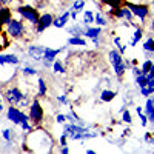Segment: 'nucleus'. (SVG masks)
Listing matches in <instances>:
<instances>
[{"instance_id":"nucleus-1","label":"nucleus","mask_w":154,"mask_h":154,"mask_svg":"<svg viewBox=\"0 0 154 154\" xmlns=\"http://www.w3.org/2000/svg\"><path fill=\"white\" fill-rule=\"evenodd\" d=\"M63 134H66L71 140H89L99 136L97 131H89L86 126L77 125V123H63Z\"/></svg>"},{"instance_id":"nucleus-2","label":"nucleus","mask_w":154,"mask_h":154,"mask_svg":"<svg viewBox=\"0 0 154 154\" xmlns=\"http://www.w3.org/2000/svg\"><path fill=\"white\" fill-rule=\"evenodd\" d=\"M6 117L11 123H14L17 126H20L25 133H31L32 131V126H31V120H29V116L25 114L23 109L14 106V105H9L6 109Z\"/></svg>"},{"instance_id":"nucleus-3","label":"nucleus","mask_w":154,"mask_h":154,"mask_svg":"<svg viewBox=\"0 0 154 154\" xmlns=\"http://www.w3.org/2000/svg\"><path fill=\"white\" fill-rule=\"evenodd\" d=\"M108 60L111 63V68L116 74L117 79H122L126 72V63H125V57L119 53L117 49H109L108 51Z\"/></svg>"},{"instance_id":"nucleus-4","label":"nucleus","mask_w":154,"mask_h":154,"mask_svg":"<svg viewBox=\"0 0 154 154\" xmlns=\"http://www.w3.org/2000/svg\"><path fill=\"white\" fill-rule=\"evenodd\" d=\"M123 5L130 8V11L133 12V16L137 17L140 22H145L149 16H151V11H149V5L148 3H136V2H130V0H123Z\"/></svg>"},{"instance_id":"nucleus-5","label":"nucleus","mask_w":154,"mask_h":154,"mask_svg":"<svg viewBox=\"0 0 154 154\" xmlns=\"http://www.w3.org/2000/svg\"><path fill=\"white\" fill-rule=\"evenodd\" d=\"M26 32V28H25V23L20 19H11L6 23V34L9 35V38L12 40H19L22 38Z\"/></svg>"},{"instance_id":"nucleus-6","label":"nucleus","mask_w":154,"mask_h":154,"mask_svg":"<svg viewBox=\"0 0 154 154\" xmlns=\"http://www.w3.org/2000/svg\"><path fill=\"white\" fill-rule=\"evenodd\" d=\"M28 109H29L28 116H29L31 123H34L35 126H38V125L43 122V119H45V109L42 106V102L38 100V99H32Z\"/></svg>"},{"instance_id":"nucleus-7","label":"nucleus","mask_w":154,"mask_h":154,"mask_svg":"<svg viewBox=\"0 0 154 154\" xmlns=\"http://www.w3.org/2000/svg\"><path fill=\"white\" fill-rule=\"evenodd\" d=\"M16 11L19 12V16L22 17V19H25L26 22H29L31 25H37V22H38V17H40V14H38V9L37 8H34V6H31V5H20V6H17L16 8Z\"/></svg>"},{"instance_id":"nucleus-8","label":"nucleus","mask_w":154,"mask_h":154,"mask_svg":"<svg viewBox=\"0 0 154 154\" xmlns=\"http://www.w3.org/2000/svg\"><path fill=\"white\" fill-rule=\"evenodd\" d=\"M66 48L65 46H60L57 49L54 48H51V46H45V53H43V59H42V63H43V66L45 68H49V66H53V62L57 59V56L60 53H63Z\"/></svg>"},{"instance_id":"nucleus-9","label":"nucleus","mask_w":154,"mask_h":154,"mask_svg":"<svg viewBox=\"0 0 154 154\" xmlns=\"http://www.w3.org/2000/svg\"><path fill=\"white\" fill-rule=\"evenodd\" d=\"M108 12L114 17V19H117V20H125V22H133L134 16H133V12L130 11V8L122 5L119 8H114V9H108Z\"/></svg>"},{"instance_id":"nucleus-10","label":"nucleus","mask_w":154,"mask_h":154,"mask_svg":"<svg viewBox=\"0 0 154 154\" xmlns=\"http://www.w3.org/2000/svg\"><path fill=\"white\" fill-rule=\"evenodd\" d=\"M3 96H5V100L8 102V103H9V105H14V106H17V105H19V102L25 97V94L20 91L17 86H11V88H8Z\"/></svg>"},{"instance_id":"nucleus-11","label":"nucleus","mask_w":154,"mask_h":154,"mask_svg":"<svg viewBox=\"0 0 154 154\" xmlns=\"http://www.w3.org/2000/svg\"><path fill=\"white\" fill-rule=\"evenodd\" d=\"M53 20H54V17L51 16V14H40V17H38V22H37V25H35V32L37 34H42V32H45L49 26H53Z\"/></svg>"},{"instance_id":"nucleus-12","label":"nucleus","mask_w":154,"mask_h":154,"mask_svg":"<svg viewBox=\"0 0 154 154\" xmlns=\"http://www.w3.org/2000/svg\"><path fill=\"white\" fill-rule=\"evenodd\" d=\"M43 53H45V46H42V45H29V46L26 48L28 57H29L32 62H37V63L42 62Z\"/></svg>"},{"instance_id":"nucleus-13","label":"nucleus","mask_w":154,"mask_h":154,"mask_svg":"<svg viewBox=\"0 0 154 154\" xmlns=\"http://www.w3.org/2000/svg\"><path fill=\"white\" fill-rule=\"evenodd\" d=\"M142 37H143V28L142 26H139V25H136L133 32H131V37H130V42H128V46H131V48H136V45L142 40Z\"/></svg>"},{"instance_id":"nucleus-14","label":"nucleus","mask_w":154,"mask_h":154,"mask_svg":"<svg viewBox=\"0 0 154 154\" xmlns=\"http://www.w3.org/2000/svg\"><path fill=\"white\" fill-rule=\"evenodd\" d=\"M68 22H69V9H68V11H63V14L54 17V20H53V26L62 29V28H65L66 25H68Z\"/></svg>"},{"instance_id":"nucleus-15","label":"nucleus","mask_w":154,"mask_h":154,"mask_svg":"<svg viewBox=\"0 0 154 154\" xmlns=\"http://www.w3.org/2000/svg\"><path fill=\"white\" fill-rule=\"evenodd\" d=\"M143 112H145V116L148 117V123H152L154 125V105H152L151 97H146V100H145Z\"/></svg>"},{"instance_id":"nucleus-16","label":"nucleus","mask_w":154,"mask_h":154,"mask_svg":"<svg viewBox=\"0 0 154 154\" xmlns=\"http://www.w3.org/2000/svg\"><path fill=\"white\" fill-rule=\"evenodd\" d=\"M20 59L17 54H0V65H19Z\"/></svg>"},{"instance_id":"nucleus-17","label":"nucleus","mask_w":154,"mask_h":154,"mask_svg":"<svg viewBox=\"0 0 154 154\" xmlns=\"http://www.w3.org/2000/svg\"><path fill=\"white\" fill-rule=\"evenodd\" d=\"M116 96H117V93H116L114 89L105 88V89H102V91H100L99 99H100L102 102H105V103H109V102H112V100L116 99Z\"/></svg>"},{"instance_id":"nucleus-18","label":"nucleus","mask_w":154,"mask_h":154,"mask_svg":"<svg viewBox=\"0 0 154 154\" xmlns=\"http://www.w3.org/2000/svg\"><path fill=\"white\" fill-rule=\"evenodd\" d=\"M12 19V9L8 6H2L0 8V25H6L9 20Z\"/></svg>"},{"instance_id":"nucleus-19","label":"nucleus","mask_w":154,"mask_h":154,"mask_svg":"<svg viewBox=\"0 0 154 154\" xmlns=\"http://www.w3.org/2000/svg\"><path fill=\"white\" fill-rule=\"evenodd\" d=\"M66 43H68V46H88L86 38L83 35H71Z\"/></svg>"},{"instance_id":"nucleus-20","label":"nucleus","mask_w":154,"mask_h":154,"mask_svg":"<svg viewBox=\"0 0 154 154\" xmlns=\"http://www.w3.org/2000/svg\"><path fill=\"white\" fill-rule=\"evenodd\" d=\"M83 35H85L86 38H96V37H100V35H102V28H100V26H86Z\"/></svg>"},{"instance_id":"nucleus-21","label":"nucleus","mask_w":154,"mask_h":154,"mask_svg":"<svg viewBox=\"0 0 154 154\" xmlns=\"http://www.w3.org/2000/svg\"><path fill=\"white\" fill-rule=\"evenodd\" d=\"M48 94V86L43 77H37V96L38 97H45Z\"/></svg>"},{"instance_id":"nucleus-22","label":"nucleus","mask_w":154,"mask_h":154,"mask_svg":"<svg viewBox=\"0 0 154 154\" xmlns=\"http://www.w3.org/2000/svg\"><path fill=\"white\" fill-rule=\"evenodd\" d=\"M72 23H74L72 26L68 28V34H71V35H83L86 25H77L75 22H72Z\"/></svg>"},{"instance_id":"nucleus-23","label":"nucleus","mask_w":154,"mask_h":154,"mask_svg":"<svg viewBox=\"0 0 154 154\" xmlns=\"http://www.w3.org/2000/svg\"><path fill=\"white\" fill-rule=\"evenodd\" d=\"M142 49L148 54H154V37L149 35V37L145 38L143 43H142Z\"/></svg>"},{"instance_id":"nucleus-24","label":"nucleus","mask_w":154,"mask_h":154,"mask_svg":"<svg viewBox=\"0 0 154 154\" xmlns=\"http://www.w3.org/2000/svg\"><path fill=\"white\" fill-rule=\"evenodd\" d=\"M53 71L56 74H65L66 72V66H65V63H63L60 59H56L53 62Z\"/></svg>"},{"instance_id":"nucleus-25","label":"nucleus","mask_w":154,"mask_h":154,"mask_svg":"<svg viewBox=\"0 0 154 154\" xmlns=\"http://www.w3.org/2000/svg\"><path fill=\"white\" fill-rule=\"evenodd\" d=\"M94 25H96V26L103 28V26L108 25V20L105 19V16L102 14V12H94Z\"/></svg>"},{"instance_id":"nucleus-26","label":"nucleus","mask_w":154,"mask_h":154,"mask_svg":"<svg viewBox=\"0 0 154 154\" xmlns=\"http://www.w3.org/2000/svg\"><path fill=\"white\" fill-rule=\"evenodd\" d=\"M102 5H105L106 8L109 9H114V8H119L123 5V0H99Z\"/></svg>"},{"instance_id":"nucleus-27","label":"nucleus","mask_w":154,"mask_h":154,"mask_svg":"<svg viewBox=\"0 0 154 154\" xmlns=\"http://www.w3.org/2000/svg\"><path fill=\"white\" fill-rule=\"evenodd\" d=\"M112 42H114V45H116V49H117L119 53L123 56V54L126 53V45H125V43H122V38H120L119 35H116V37L112 38Z\"/></svg>"},{"instance_id":"nucleus-28","label":"nucleus","mask_w":154,"mask_h":154,"mask_svg":"<svg viewBox=\"0 0 154 154\" xmlns=\"http://www.w3.org/2000/svg\"><path fill=\"white\" fill-rule=\"evenodd\" d=\"M94 23V12L93 11H83V25H86V26H89V25Z\"/></svg>"},{"instance_id":"nucleus-29","label":"nucleus","mask_w":154,"mask_h":154,"mask_svg":"<svg viewBox=\"0 0 154 154\" xmlns=\"http://www.w3.org/2000/svg\"><path fill=\"white\" fill-rule=\"evenodd\" d=\"M85 2H86V0H74L69 11H75L77 14H79V12H82L83 8H85Z\"/></svg>"},{"instance_id":"nucleus-30","label":"nucleus","mask_w":154,"mask_h":154,"mask_svg":"<svg viewBox=\"0 0 154 154\" xmlns=\"http://www.w3.org/2000/svg\"><path fill=\"white\" fill-rule=\"evenodd\" d=\"M120 120H122V123H126V125H131L133 123V116H131V112H130V109H123L122 111V117H120Z\"/></svg>"},{"instance_id":"nucleus-31","label":"nucleus","mask_w":154,"mask_h":154,"mask_svg":"<svg viewBox=\"0 0 154 154\" xmlns=\"http://www.w3.org/2000/svg\"><path fill=\"white\" fill-rule=\"evenodd\" d=\"M134 83H136V85H137L139 88L145 86V85L148 83V77H146V74H140V75L134 77Z\"/></svg>"},{"instance_id":"nucleus-32","label":"nucleus","mask_w":154,"mask_h":154,"mask_svg":"<svg viewBox=\"0 0 154 154\" xmlns=\"http://www.w3.org/2000/svg\"><path fill=\"white\" fill-rule=\"evenodd\" d=\"M22 74H23V75H37V69L32 68V66L25 65V66L22 68Z\"/></svg>"},{"instance_id":"nucleus-33","label":"nucleus","mask_w":154,"mask_h":154,"mask_svg":"<svg viewBox=\"0 0 154 154\" xmlns=\"http://www.w3.org/2000/svg\"><path fill=\"white\" fill-rule=\"evenodd\" d=\"M152 63H154V62H152L151 59H146V60H145V62L142 63V66H140V69H142V72H143V74H146V72H148V71L151 69Z\"/></svg>"},{"instance_id":"nucleus-34","label":"nucleus","mask_w":154,"mask_h":154,"mask_svg":"<svg viewBox=\"0 0 154 154\" xmlns=\"http://www.w3.org/2000/svg\"><path fill=\"white\" fill-rule=\"evenodd\" d=\"M57 102L60 105H69V102H68V97H66V93H63V94H59L57 97Z\"/></svg>"},{"instance_id":"nucleus-35","label":"nucleus","mask_w":154,"mask_h":154,"mask_svg":"<svg viewBox=\"0 0 154 154\" xmlns=\"http://www.w3.org/2000/svg\"><path fill=\"white\" fill-rule=\"evenodd\" d=\"M2 137H3V140H6V142H11L12 140V131L8 130V128H5V130L2 131Z\"/></svg>"},{"instance_id":"nucleus-36","label":"nucleus","mask_w":154,"mask_h":154,"mask_svg":"<svg viewBox=\"0 0 154 154\" xmlns=\"http://www.w3.org/2000/svg\"><path fill=\"white\" fill-rule=\"evenodd\" d=\"M137 116H139V119H140V125H142L143 128L148 126V117L145 116V112H140V114H137Z\"/></svg>"},{"instance_id":"nucleus-37","label":"nucleus","mask_w":154,"mask_h":154,"mask_svg":"<svg viewBox=\"0 0 154 154\" xmlns=\"http://www.w3.org/2000/svg\"><path fill=\"white\" fill-rule=\"evenodd\" d=\"M56 122L59 123V125H63L66 122V116L65 114H62V112H59L57 116H56Z\"/></svg>"},{"instance_id":"nucleus-38","label":"nucleus","mask_w":154,"mask_h":154,"mask_svg":"<svg viewBox=\"0 0 154 154\" xmlns=\"http://www.w3.org/2000/svg\"><path fill=\"white\" fill-rule=\"evenodd\" d=\"M131 72H133V77H137V75H140V74H143L142 69H140L137 65H136V66H131Z\"/></svg>"},{"instance_id":"nucleus-39","label":"nucleus","mask_w":154,"mask_h":154,"mask_svg":"<svg viewBox=\"0 0 154 154\" xmlns=\"http://www.w3.org/2000/svg\"><path fill=\"white\" fill-rule=\"evenodd\" d=\"M151 139H152V134H151L149 131H146V133L143 134V140H145L146 143H151Z\"/></svg>"},{"instance_id":"nucleus-40","label":"nucleus","mask_w":154,"mask_h":154,"mask_svg":"<svg viewBox=\"0 0 154 154\" xmlns=\"http://www.w3.org/2000/svg\"><path fill=\"white\" fill-rule=\"evenodd\" d=\"M59 152H62V154H68V152H69L68 145H65V146H60V148H59Z\"/></svg>"},{"instance_id":"nucleus-41","label":"nucleus","mask_w":154,"mask_h":154,"mask_svg":"<svg viewBox=\"0 0 154 154\" xmlns=\"http://www.w3.org/2000/svg\"><path fill=\"white\" fill-rule=\"evenodd\" d=\"M16 2V0H0V3H2V5H11V3H14Z\"/></svg>"},{"instance_id":"nucleus-42","label":"nucleus","mask_w":154,"mask_h":154,"mask_svg":"<svg viewBox=\"0 0 154 154\" xmlns=\"http://www.w3.org/2000/svg\"><path fill=\"white\" fill-rule=\"evenodd\" d=\"M149 11H151V14H154V0H149Z\"/></svg>"},{"instance_id":"nucleus-43","label":"nucleus","mask_w":154,"mask_h":154,"mask_svg":"<svg viewBox=\"0 0 154 154\" xmlns=\"http://www.w3.org/2000/svg\"><path fill=\"white\" fill-rule=\"evenodd\" d=\"M130 133H131V130H130V128H125V130H123V133H122V136H130Z\"/></svg>"},{"instance_id":"nucleus-44","label":"nucleus","mask_w":154,"mask_h":154,"mask_svg":"<svg viewBox=\"0 0 154 154\" xmlns=\"http://www.w3.org/2000/svg\"><path fill=\"white\" fill-rule=\"evenodd\" d=\"M136 112H137V114L143 112V106H136Z\"/></svg>"},{"instance_id":"nucleus-45","label":"nucleus","mask_w":154,"mask_h":154,"mask_svg":"<svg viewBox=\"0 0 154 154\" xmlns=\"http://www.w3.org/2000/svg\"><path fill=\"white\" fill-rule=\"evenodd\" d=\"M136 65H139V60L137 59H133L131 60V66H136Z\"/></svg>"},{"instance_id":"nucleus-46","label":"nucleus","mask_w":154,"mask_h":154,"mask_svg":"<svg viewBox=\"0 0 154 154\" xmlns=\"http://www.w3.org/2000/svg\"><path fill=\"white\" fill-rule=\"evenodd\" d=\"M149 28H151V31L154 32V19H151V22H149Z\"/></svg>"},{"instance_id":"nucleus-47","label":"nucleus","mask_w":154,"mask_h":154,"mask_svg":"<svg viewBox=\"0 0 154 154\" xmlns=\"http://www.w3.org/2000/svg\"><path fill=\"white\" fill-rule=\"evenodd\" d=\"M5 108H3V100H2V97H0V112H2Z\"/></svg>"},{"instance_id":"nucleus-48","label":"nucleus","mask_w":154,"mask_h":154,"mask_svg":"<svg viewBox=\"0 0 154 154\" xmlns=\"http://www.w3.org/2000/svg\"><path fill=\"white\" fill-rule=\"evenodd\" d=\"M86 154H96L94 149H86Z\"/></svg>"},{"instance_id":"nucleus-49","label":"nucleus","mask_w":154,"mask_h":154,"mask_svg":"<svg viewBox=\"0 0 154 154\" xmlns=\"http://www.w3.org/2000/svg\"><path fill=\"white\" fill-rule=\"evenodd\" d=\"M151 145H154V134H152V139H151Z\"/></svg>"},{"instance_id":"nucleus-50","label":"nucleus","mask_w":154,"mask_h":154,"mask_svg":"<svg viewBox=\"0 0 154 154\" xmlns=\"http://www.w3.org/2000/svg\"><path fill=\"white\" fill-rule=\"evenodd\" d=\"M149 97H151V100H152V105H154V97H152V96H149Z\"/></svg>"},{"instance_id":"nucleus-51","label":"nucleus","mask_w":154,"mask_h":154,"mask_svg":"<svg viewBox=\"0 0 154 154\" xmlns=\"http://www.w3.org/2000/svg\"><path fill=\"white\" fill-rule=\"evenodd\" d=\"M0 8H2V3H0Z\"/></svg>"},{"instance_id":"nucleus-52","label":"nucleus","mask_w":154,"mask_h":154,"mask_svg":"<svg viewBox=\"0 0 154 154\" xmlns=\"http://www.w3.org/2000/svg\"><path fill=\"white\" fill-rule=\"evenodd\" d=\"M152 152H154V151H152Z\"/></svg>"}]
</instances>
